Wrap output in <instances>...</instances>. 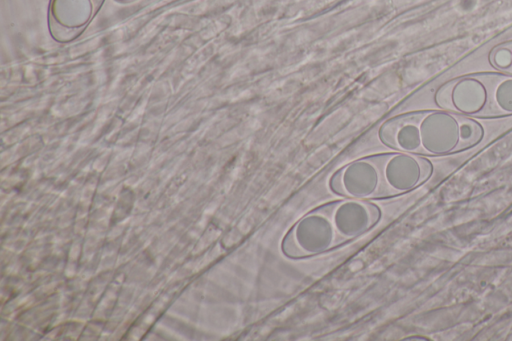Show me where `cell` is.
<instances>
[{
  "instance_id": "obj_4",
  "label": "cell",
  "mask_w": 512,
  "mask_h": 341,
  "mask_svg": "<svg viewBox=\"0 0 512 341\" xmlns=\"http://www.w3.org/2000/svg\"><path fill=\"white\" fill-rule=\"evenodd\" d=\"M489 62L498 71L512 75V40L495 46L489 54Z\"/></svg>"
},
{
  "instance_id": "obj_2",
  "label": "cell",
  "mask_w": 512,
  "mask_h": 341,
  "mask_svg": "<svg viewBox=\"0 0 512 341\" xmlns=\"http://www.w3.org/2000/svg\"><path fill=\"white\" fill-rule=\"evenodd\" d=\"M494 73H475L457 77L442 85L435 102L442 109L467 117H492Z\"/></svg>"
},
{
  "instance_id": "obj_3",
  "label": "cell",
  "mask_w": 512,
  "mask_h": 341,
  "mask_svg": "<svg viewBox=\"0 0 512 341\" xmlns=\"http://www.w3.org/2000/svg\"><path fill=\"white\" fill-rule=\"evenodd\" d=\"M492 117L512 115V75H493Z\"/></svg>"
},
{
  "instance_id": "obj_1",
  "label": "cell",
  "mask_w": 512,
  "mask_h": 341,
  "mask_svg": "<svg viewBox=\"0 0 512 341\" xmlns=\"http://www.w3.org/2000/svg\"><path fill=\"white\" fill-rule=\"evenodd\" d=\"M389 134L404 152L447 156L480 142L483 128L471 117L442 109L399 116L389 123Z\"/></svg>"
}]
</instances>
